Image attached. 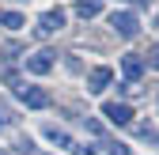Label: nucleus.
Listing matches in <instances>:
<instances>
[{"instance_id":"f8f14e48","label":"nucleus","mask_w":159,"mask_h":155,"mask_svg":"<svg viewBox=\"0 0 159 155\" xmlns=\"http://www.w3.org/2000/svg\"><path fill=\"white\" fill-rule=\"evenodd\" d=\"M148 64H152V68H159V46L152 49V61H148Z\"/></svg>"},{"instance_id":"1a4fd4ad","label":"nucleus","mask_w":159,"mask_h":155,"mask_svg":"<svg viewBox=\"0 0 159 155\" xmlns=\"http://www.w3.org/2000/svg\"><path fill=\"white\" fill-rule=\"evenodd\" d=\"M102 11V0H76V15L80 19H95Z\"/></svg>"},{"instance_id":"4468645a","label":"nucleus","mask_w":159,"mask_h":155,"mask_svg":"<svg viewBox=\"0 0 159 155\" xmlns=\"http://www.w3.org/2000/svg\"><path fill=\"white\" fill-rule=\"evenodd\" d=\"M140 4H144V0H140Z\"/></svg>"},{"instance_id":"423d86ee","label":"nucleus","mask_w":159,"mask_h":155,"mask_svg":"<svg viewBox=\"0 0 159 155\" xmlns=\"http://www.w3.org/2000/svg\"><path fill=\"white\" fill-rule=\"evenodd\" d=\"M121 72H125L129 83H136V80L144 76V61H140L136 53H125V57H121Z\"/></svg>"},{"instance_id":"f257e3e1","label":"nucleus","mask_w":159,"mask_h":155,"mask_svg":"<svg viewBox=\"0 0 159 155\" xmlns=\"http://www.w3.org/2000/svg\"><path fill=\"white\" fill-rule=\"evenodd\" d=\"M110 27L121 34V38H136L140 19H136V11H114V15H110Z\"/></svg>"},{"instance_id":"9b49d317","label":"nucleus","mask_w":159,"mask_h":155,"mask_svg":"<svg viewBox=\"0 0 159 155\" xmlns=\"http://www.w3.org/2000/svg\"><path fill=\"white\" fill-rule=\"evenodd\" d=\"M110 155H133V151H129L125 144H114V148H110Z\"/></svg>"},{"instance_id":"f03ea898","label":"nucleus","mask_w":159,"mask_h":155,"mask_svg":"<svg viewBox=\"0 0 159 155\" xmlns=\"http://www.w3.org/2000/svg\"><path fill=\"white\" fill-rule=\"evenodd\" d=\"M15 95H19V102H27L30 110H46L49 106V91H42V87H19L15 83Z\"/></svg>"},{"instance_id":"ddd939ff","label":"nucleus","mask_w":159,"mask_h":155,"mask_svg":"<svg viewBox=\"0 0 159 155\" xmlns=\"http://www.w3.org/2000/svg\"><path fill=\"white\" fill-rule=\"evenodd\" d=\"M0 129H4V121H0Z\"/></svg>"},{"instance_id":"6e6552de","label":"nucleus","mask_w":159,"mask_h":155,"mask_svg":"<svg viewBox=\"0 0 159 155\" xmlns=\"http://www.w3.org/2000/svg\"><path fill=\"white\" fill-rule=\"evenodd\" d=\"M46 140L57 144V148H65V151H76V140L68 136L65 129H57V125H46Z\"/></svg>"},{"instance_id":"39448f33","label":"nucleus","mask_w":159,"mask_h":155,"mask_svg":"<svg viewBox=\"0 0 159 155\" xmlns=\"http://www.w3.org/2000/svg\"><path fill=\"white\" fill-rule=\"evenodd\" d=\"M49 68H53V53H49V49H38V53H30V57H27V72L46 76Z\"/></svg>"},{"instance_id":"9d476101","label":"nucleus","mask_w":159,"mask_h":155,"mask_svg":"<svg viewBox=\"0 0 159 155\" xmlns=\"http://www.w3.org/2000/svg\"><path fill=\"white\" fill-rule=\"evenodd\" d=\"M0 27H11V30H19V27H27V19L19 15V11H0Z\"/></svg>"},{"instance_id":"7ed1b4c3","label":"nucleus","mask_w":159,"mask_h":155,"mask_svg":"<svg viewBox=\"0 0 159 155\" xmlns=\"http://www.w3.org/2000/svg\"><path fill=\"white\" fill-rule=\"evenodd\" d=\"M61 27H65V11H61V8H53V11H46L42 19H38V34H42V38L57 34Z\"/></svg>"},{"instance_id":"0eeeda50","label":"nucleus","mask_w":159,"mask_h":155,"mask_svg":"<svg viewBox=\"0 0 159 155\" xmlns=\"http://www.w3.org/2000/svg\"><path fill=\"white\" fill-rule=\"evenodd\" d=\"M110 80H114V72H110V68H91V76H87V91H91V95L106 91Z\"/></svg>"},{"instance_id":"20e7f679","label":"nucleus","mask_w":159,"mask_h":155,"mask_svg":"<svg viewBox=\"0 0 159 155\" xmlns=\"http://www.w3.org/2000/svg\"><path fill=\"white\" fill-rule=\"evenodd\" d=\"M102 117H106L110 125H129V121H133V110H129L125 102H106V106H102Z\"/></svg>"}]
</instances>
